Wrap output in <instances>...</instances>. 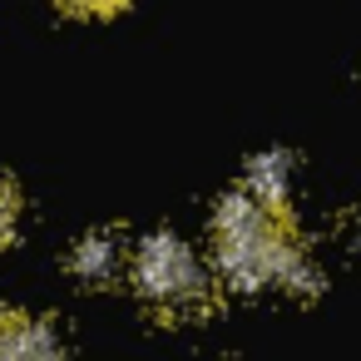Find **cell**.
Instances as JSON below:
<instances>
[{
  "label": "cell",
  "mask_w": 361,
  "mask_h": 361,
  "mask_svg": "<svg viewBox=\"0 0 361 361\" xmlns=\"http://www.w3.org/2000/svg\"><path fill=\"white\" fill-rule=\"evenodd\" d=\"M55 6L70 16H114V11H124V0H55Z\"/></svg>",
  "instance_id": "7"
},
{
  "label": "cell",
  "mask_w": 361,
  "mask_h": 361,
  "mask_svg": "<svg viewBox=\"0 0 361 361\" xmlns=\"http://www.w3.org/2000/svg\"><path fill=\"white\" fill-rule=\"evenodd\" d=\"M134 287L144 297V307L159 322H198L213 307V282L203 272V262L173 238V233H154L134 247Z\"/></svg>",
  "instance_id": "2"
},
{
  "label": "cell",
  "mask_w": 361,
  "mask_h": 361,
  "mask_svg": "<svg viewBox=\"0 0 361 361\" xmlns=\"http://www.w3.org/2000/svg\"><path fill=\"white\" fill-rule=\"evenodd\" d=\"M70 272L85 282V287H114L124 272H134V252L124 243V233L114 228H94L75 243L70 252Z\"/></svg>",
  "instance_id": "3"
},
{
  "label": "cell",
  "mask_w": 361,
  "mask_h": 361,
  "mask_svg": "<svg viewBox=\"0 0 361 361\" xmlns=\"http://www.w3.org/2000/svg\"><path fill=\"white\" fill-rule=\"evenodd\" d=\"M16 218H20V198H16V188H11V183H0V247L11 243Z\"/></svg>",
  "instance_id": "6"
},
{
  "label": "cell",
  "mask_w": 361,
  "mask_h": 361,
  "mask_svg": "<svg viewBox=\"0 0 361 361\" xmlns=\"http://www.w3.org/2000/svg\"><path fill=\"white\" fill-rule=\"evenodd\" d=\"M65 351L55 322L25 317V312H0V356H55Z\"/></svg>",
  "instance_id": "4"
},
{
  "label": "cell",
  "mask_w": 361,
  "mask_h": 361,
  "mask_svg": "<svg viewBox=\"0 0 361 361\" xmlns=\"http://www.w3.org/2000/svg\"><path fill=\"white\" fill-rule=\"evenodd\" d=\"M243 188H247L257 203L287 213V208H292V203H287V198H292V159H287V154H257V159L247 164Z\"/></svg>",
  "instance_id": "5"
},
{
  "label": "cell",
  "mask_w": 361,
  "mask_h": 361,
  "mask_svg": "<svg viewBox=\"0 0 361 361\" xmlns=\"http://www.w3.org/2000/svg\"><path fill=\"white\" fill-rule=\"evenodd\" d=\"M213 252L223 282L238 292H262V287H287V292H317L322 277L307 262V252L292 238L287 213L257 203L247 188L228 193L213 213Z\"/></svg>",
  "instance_id": "1"
}]
</instances>
